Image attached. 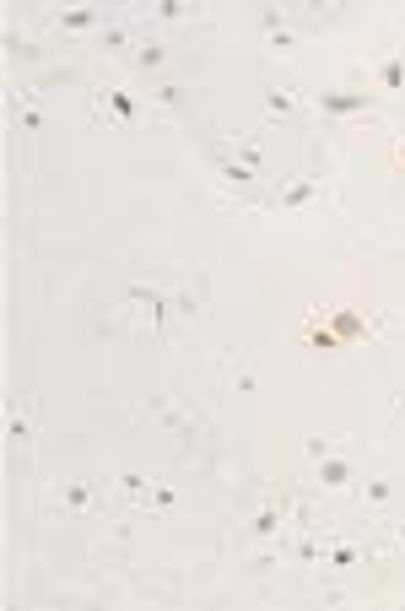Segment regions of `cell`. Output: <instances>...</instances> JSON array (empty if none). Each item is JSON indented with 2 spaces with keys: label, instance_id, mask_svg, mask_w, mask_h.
Returning <instances> with one entry per match:
<instances>
[{
  "label": "cell",
  "instance_id": "19",
  "mask_svg": "<svg viewBox=\"0 0 405 611\" xmlns=\"http://www.w3.org/2000/svg\"><path fill=\"white\" fill-rule=\"evenodd\" d=\"M6 55L11 60H22V65H33V60H44V49L33 44L27 33H17V28H6Z\"/></svg>",
  "mask_w": 405,
  "mask_h": 611
},
{
  "label": "cell",
  "instance_id": "16",
  "mask_svg": "<svg viewBox=\"0 0 405 611\" xmlns=\"http://www.w3.org/2000/svg\"><path fill=\"white\" fill-rule=\"evenodd\" d=\"M135 65H141V71H162V65L173 60V49L162 44V38H141V44H135V55H130Z\"/></svg>",
  "mask_w": 405,
  "mask_h": 611
},
{
  "label": "cell",
  "instance_id": "20",
  "mask_svg": "<svg viewBox=\"0 0 405 611\" xmlns=\"http://www.w3.org/2000/svg\"><path fill=\"white\" fill-rule=\"evenodd\" d=\"M216 374H222L227 384H233L238 395H254V374H249V368L238 363V357H222V363H216Z\"/></svg>",
  "mask_w": 405,
  "mask_h": 611
},
{
  "label": "cell",
  "instance_id": "25",
  "mask_svg": "<svg viewBox=\"0 0 405 611\" xmlns=\"http://www.w3.org/2000/svg\"><path fill=\"white\" fill-rule=\"evenodd\" d=\"M389 417H395V422L405 417V390H395V395H389Z\"/></svg>",
  "mask_w": 405,
  "mask_h": 611
},
{
  "label": "cell",
  "instance_id": "2",
  "mask_svg": "<svg viewBox=\"0 0 405 611\" xmlns=\"http://www.w3.org/2000/svg\"><path fill=\"white\" fill-rule=\"evenodd\" d=\"M49 503L65 514V520H98L103 514V487L92 476H60L49 487Z\"/></svg>",
  "mask_w": 405,
  "mask_h": 611
},
{
  "label": "cell",
  "instance_id": "8",
  "mask_svg": "<svg viewBox=\"0 0 405 611\" xmlns=\"http://www.w3.org/2000/svg\"><path fill=\"white\" fill-rule=\"evenodd\" d=\"M6 444L17 460L33 449V401H27V395H17V401L6 406Z\"/></svg>",
  "mask_w": 405,
  "mask_h": 611
},
{
  "label": "cell",
  "instance_id": "27",
  "mask_svg": "<svg viewBox=\"0 0 405 611\" xmlns=\"http://www.w3.org/2000/svg\"><path fill=\"white\" fill-rule=\"evenodd\" d=\"M395 547H400V552H405V525H400V530H395Z\"/></svg>",
  "mask_w": 405,
  "mask_h": 611
},
{
  "label": "cell",
  "instance_id": "6",
  "mask_svg": "<svg viewBox=\"0 0 405 611\" xmlns=\"http://www.w3.org/2000/svg\"><path fill=\"white\" fill-rule=\"evenodd\" d=\"M206 157H211L216 179H222V184H233L238 195H254V190H260V174H254V168L243 163V157H233V152H227L222 141H206Z\"/></svg>",
  "mask_w": 405,
  "mask_h": 611
},
{
  "label": "cell",
  "instance_id": "5",
  "mask_svg": "<svg viewBox=\"0 0 405 611\" xmlns=\"http://www.w3.org/2000/svg\"><path fill=\"white\" fill-rule=\"evenodd\" d=\"M314 109L324 119H362V114L378 109V92H335V87H324V92H314Z\"/></svg>",
  "mask_w": 405,
  "mask_h": 611
},
{
  "label": "cell",
  "instance_id": "12",
  "mask_svg": "<svg viewBox=\"0 0 405 611\" xmlns=\"http://www.w3.org/2000/svg\"><path fill=\"white\" fill-rule=\"evenodd\" d=\"M114 493L125 503H135V509H146V503H157V482H152V476H141V471H119L114 476Z\"/></svg>",
  "mask_w": 405,
  "mask_h": 611
},
{
  "label": "cell",
  "instance_id": "26",
  "mask_svg": "<svg viewBox=\"0 0 405 611\" xmlns=\"http://www.w3.org/2000/svg\"><path fill=\"white\" fill-rule=\"evenodd\" d=\"M389 163H395V174H405V136L395 141V152H389Z\"/></svg>",
  "mask_w": 405,
  "mask_h": 611
},
{
  "label": "cell",
  "instance_id": "4",
  "mask_svg": "<svg viewBox=\"0 0 405 611\" xmlns=\"http://www.w3.org/2000/svg\"><path fill=\"white\" fill-rule=\"evenodd\" d=\"M108 22H114V17H108L103 6H60V11H49V28H54V33H65V38H81V33L98 38V33L108 28Z\"/></svg>",
  "mask_w": 405,
  "mask_h": 611
},
{
  "label": "cell",
  "instance_id": "13",
  "mask_svg": "<svg viewBox=\"0 0 405 611\" xmlns=\"http://www.w3.org/2000/svg\"><path fill=\"white\" fill-rule=\"evenodd\" d=\"M324 325H330L341 341H362V336H373V330H378L373 320H362L357 309H324Z\"/></svg>",
  "mask_w": 405,
  "mask_h": 611
},
{
  "label": "cell",
  "instance_id": "11",
  "mask_svg": "<svg viewBox=\"0 0 405 611\" xmlns=\"http://www.w3.org/2000/svg\"><path fill=\"white\" fill-rule=\"evenodd\" d=\"M314 482H319V493H346L351 482H357V466H351V455H324V460H314Z\"/></svg>",
  "mask_w": 405,
  "mask_h": 611
},
{
  "label": "cell",
  "instance_id": "18",
  "mask_svg": "<svg viewBox=\"0 0 405 611\" xmlns=\"http://www.w3.org/2000/svg\"><path fill=\"white\" fill-rule=\"evenodd\" d=\"M362 503H368V509H389V498H395V482H389V476H362Z\"/></svg>",
  "mask_w": 405,
  "mask_h": 611
},
{
  "label": "cell",
  "instance_id": "9",
  "mask_svg": "<svg viewBox=\"0 0 405 611\" xmlns=\"http://www.w3.org/2000/svg\"><path fill=\"white\" fill-rule=\"evenodd\" d=\"M260 33H265V44L276 49V55H292V49H297L292 11H281V6H260Z\"/></svg>",
  "mask_w": 405,
  "mask_h": 611
},
{
  "label": "cell",
  "instance_id": "3",
  "mask_svg": "<svg viewBox=\"0 0 405 611\" xmlns=\"http://www.w3.org/2000/svg\"><path fill=\"white\" fill-rule=\"evenodd\" d=\"M92 114H98V119H119V125H141V119H146V98H141V92H130V87H119V82H103V87H92Z\"/></svg>",
  "mask_w": 405,
  "mask_h": 611
},
{
  "label": "cell",
  "instance_id": "24",
  "mask_svg": "<svg viewBox=\"0 0 405 611\" xmlns=\"http://www.w3.org/2000/svg\"><path fill=\"white\" fill-rule=\"evenodd\" d=\"M308 460H324V455H330V449H335V438H308Z\"/></svg>",
  "mask_w": 405,
  "mask_h": 611
},
{
  "label": "cell",
  "instance_id": "21",
  "mask_svg": "<svg viewBox=\"0 0 405 611\" xmlns=\"http://www.w3.org/2000/svg\"><path fill=\"white\" fill-rule=\"evenodd\" d=\"M303 341H308V347H319V352H341V347H346V341L335 336V330H324V325H319V314H314V320H308Z\"/></svg>",
  "mask_w": 405,
  "mask_h": 611
},
{
  "label": "cell",
  "instance_id": "10",
  "mask_svg": "<svg viewBox=\"0 0 405 611\" xmlns=\"http://www.w3.org/2000/svg\"><path fill=\"white\" fill-rule=\"evenodd\" d=\"M368 563V547L362 541H335L324 536V552H319V568H330V574H351V568Z\"/></svg>",
  "mask_w": 405,
  "mask_h": 611
},
{
  "label": "cell",
  "instance_id": "15",
  "mask_svg": "<svg viewBox=\"0 0 405 611\" xmlns=\"http://www.w3.org/2000/svg\"><path fill=\"white\" fill-rule=\"evenodd\" d=\"M135 44H141V38H135L130 22H108V28L98 33V49H103V55H135Z\"/></svg>",
  "mask_w": 405,
  "mask_h": 611
},
{
  "label": "cell",
  "instance_id": "23",
  "mask_svg": "<svg viewBox=\"0 0 405 611\" xmlns=\"http://www.w3.org/2000/svg\"><path fill=\"white\" fill-rule=\"evenodd\" d=\"M152 98H157V103H179L184 87H179V82H162V87H152Z\"/></svg>",
  "mask_w": 405,
  "mask_h": 611
},
{
  "label": "cell",
  "instance_id": "7",
  "mask_svg": "<svg viewBox=\"0 0 405 611\" xmlns=\"http://www.w3.org/2000/svg\"><path fill=\"white\" fill-rule=\"evenodd\" d=\"M130 309L141 314L152 330H162V325H168V314H173V292L162 282H130Z\"/></svg>",
  "mask_w": 405,
  "mask_h": 611
},
{
  "label": "cell",
  "instance_id": "1",
  "mask_svg": "<svg viewBox=\"0 0 405 611\" xmlns=\"http://www.w3.org/2000/svg\"><path fill=\"white\" fill-rule=\"evenodd\" d=\"M324 184H330V168H303V174H292V179H281L276 190L265 195V211H281V217H292V211H303V206H314L319 195H324Z\"/></svg>",
  "mask_w": 405,
  "mask_h": 611
},
{
  "label": "cell",
  "instance_id": "22",
  "mask_svg": "<svg viewBox=\"0 0 405 611\" xmlns=\"http://www.w3.org/2000/svg\"><path fill=\"white\" fill-rule=\"evenodd\" d=\"M152 17H157V22H195L200 11H195V6H184V0H157Z\"/></svg>",
  "mask_w": 405,
  "mask_h": 611
},
{
  "label": "cell",
  "instance_id": "17",
  "mask_svg": "<svg viewBox=\"0 0 405 611\" xmlns=\"http://www.w3.org/2000/svg\"><path fill=\"white\" fill-rule=\"evenodd\" d=\"M265 114L270 119H292L297 114V87H287V82H276L265 92Z\"/></svg>",
  "mask_w": 405,
  "mask_h": 611
},
{
  "label": "cell",
  "instance_id": "14",
  "mask_svg": "<svg viewBox=\"0 0 405 611\" xmlns=\"http://www.w3.org/2000/svg\"><path fill=\"white\" fill-rule=\"evenodd\" d=\"M368 76H373V82L384 87V92H405V49H389L384 60H373Z\"/></svg>",
  "mask_w": 405,
  "mask_h": 611
}]
</instances>
